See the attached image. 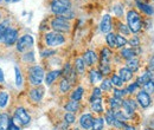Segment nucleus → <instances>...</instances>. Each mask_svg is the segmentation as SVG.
Masks as SVG:
<instances>
[{
  "instance_id": "3c124183",
  "label": "nucleus",
  "mask_w": 154,
  "mask_h": 130,
  "mask_svg": "<svg viewBox=\"0 0 154 130\" xmlns=\"http://www.w3.org/2000/svg\"><path fill=\"white\" fill-rule=\"evenodd\" d=\"M121 10H122V7H121V6H116V7H114V13H115L117 17H121V16H122Z\"/></svg>"
},
{
  "instance_id": "2f4dec72",
  "label": "nucleus",
  "mask_w": 154,
  "mask_h": 130,
  "mask_svg": "<svg viewBox=\"0 0 154 130\" xmlns=\"http://www.w3.org/2000/svg\"><path fill=\"white\" fill-rule=\"evenodd\" d=\"M114 119H115V111H113L110 109V110H108V111L106 112V121H107V123L109 125H113Z\"/></svg>"
},
{
  "instance_id": "412c9836",
  "label": "nucleus",
  "mask_w": 154,
  "mask_h": 130,
  "mask_svg": "<svg viewBox=\"0 0 154 130\" xmlns=\"http://www.w3.org/2000/svg\"><path fill=\"white\" fill-rule=\"evenodd\" d=\"M10 121L11 118L7 113H1L0 115V130H8Z\"/></svg>"
},
{
  "instance_id": "6e6552de",
  "label": "nucleus",
  "mask_w": 154,
  "mask_h": 130,
  "mask_svg": "<svg viewBox=\"0 0 154 130\" xmlns=\"http://www.w3.org/2000/svg\"><path fill=\"white\" fill-rule=\"evenodd\" d=\"M17 39H18V32H17V30H13V29H11V27H8L7 30H6V32H5V35H4V38H2V40H4V43L6 44V45H13L16 41H17Z\"/></svg>"
},
{
  "instance_id": "9d476101",
  "label": "nucleus",
  "mask_w": 154,
  "mask_h": 130,
  "mask_svg": "<svg viewBox=\"0 0 154 130\" xmlns=\"http://www.w3.org/2000/svg\"><path fill=\"white\" fill-rule=\"evenodd\" d=\"M14 119L17 122L21 123L23 125H27L31 121V117L29 116V113L25 111L24 108H18L17 111H16V116H14Z\"/></svg>"
},
{
  "instance_id": "a19ab883",
  "label": "nucleus",
  "mask_w": 154,
  "mask_h": 130,
  "mask_svg": "<svg viewBox=\"0 0 154 130\" xmlns=\"http://www.w3.org/2000/svg\"><path fill=\"white\" fill-rule=\"evenodd\" d=\"M119 31H120L121 33H123L125 36H128V35L131 33V30L128 29V26H127V25H123V24H120V25H119Z\"/></svg>"
},
{
  "instance_id": "4c0bfd02",
  "label": "nucleus",
  "mask_w": 154,
  "mask_h": 130,
  "mask_svg": "<svg viewBox=\"0 0 154 130\" xmlns=\"http://www.w3.org/2000/svg\"><path fill=\"white\" fill-rule=\"evenodd\" d=\"M64 122H65L66 124H72V123L75 122V116H74V113L66 112V113L64 115Z\"/></svg>"
},
{
  "instance_id": "39448f33",
  "label": "nucleus",
  "mask_w": 154,
  "mask_h": 130,
  "mask_svg": "<svg viewBox=\"0 0 154 130\" xmlns=\"http://www.w3.org/2000/svg\"><path fill=\"white\" fill-rule=\"evenodd\" d=\"M51 27L56 31V32H68L70 30V24L68 20H65L62 17H56L52 19L51 21Z\"/></svg>"
},
{
  "instance_id": "c756f323",
  "label": "nucleus",
  "mask_w": 154,
  "mask_h": 130,
  "mask_svg": "<svg viewBox=\"0 0 154 130\" xmlns=\"http://www.w3.org/2000/svg\"><path fill=\"white\" fill-rule=\"evenodd\" d=\"M110 83H112V85H114L116 88H121V86L123 85V80H122L117 74H113V76H112Z\"/></svg>"
},
{
  "instance_id": "bf43d9fd",
  "label": "nucleus",
  "mask_w": 154,
  "mask_h": 130,
  "mask_svg": "<svg viewBox=\"0 0 154 130\" xmlns=\"http://www.w3.org/2000/svg\"><path fill=\"white\" fill-rule=\"evenodd\" d=\"M75 130H78V129H75Z\"/></svg>"
},
{
  "instance_id": "6ab92c4d",
  "label": "nucleus",
  "mask_w": 154,
  "mask_h": 130,
  "mask_svg": "<svg viewBox=\"0 0 154 130\" xmlns=\"http://www.w3.org/2000/svg\"><path fill=\"white\" fill-rule=\"evenodd\" d=\"M127 68L132 71V72H136L140 68V60L137 58H132V59H128L127 60Z\"/></svg>"
},
{
  "instance_id": "f257e3e1",
  "label": "nucleus",
  "mask_w": 154,
  "mask_h": 130,
  "mask_svg": "<svg viewBox=\"0 0 154 130\" xmlns=\"http://www.w3.org/2000/svg\"><path fill=\"white\" fill-rule=\"evenodd\" d=\"M127 21H128V29L131 30V32L137 33L139 31H141V29H142V19H141L140 14L135 10L128 11Z\"/></svg>"
},
{
  "instance_id": "aec40b11",
  "label": "nucleus",
  "mask_w": 154,
  "mask_h": 130,
  "mask_svg": "<svg viewBox=\"0 0 154 130\" xmlns=\"http://www.w3.org/2000/svg\"><path fill=\"white\" fill-rule=\"evenodd\" d=\"M60 71L59 70H55V71H51V72H49V74H46V78H45V83L48 84V85H51L56 79H57L58 77L60 76Z\"/></svg>"
},
{
  "instance_id": "09e8293b",
  "label": "nucleus",
  "mask_w": 154,
  "mask_h": 130,
  "mask_svg": "<svg viewBox=\"0 0 154 130\" xmlns=\"http://www.w3.org/2000/svg\"><path fill=\"white\" fill-rule=\"evenodd\" d=\"M8 130H20V128L14 124V121L13 119H11L10 121V124H8Z\"/></svg>"
},
{
  "instance_id": "ddd939ff",
  "label": "nucleus",
  "mask_w": 154,
  "mask_h": 130,
  "mask_svg": "<svg viewBox=\"0 0 154 130\" xmlns=\"http://www.w3.org/2000/svg\"><path fill=\"white\" fill-rule=\"evenodd\" d=\"M100 29H101V31L103 33H108L112 30V18H110V16L106 14L102 18V21L100 24Z\"/></svg>"
},
{
  "instance_id": "13d9d810",
  "label": "nucleus",
  "mask_w": 154,
  "mask_h": 130,
  "mask_svg": "<svg viewBox=\"0 0 154 130\" xmlns=\"http://www.w3.org/2000/svg\"><path fill=\"white\" fill-rule=\"evenodd\" d=\"M1 1H2V0H0V2H1Z\"/></svg>"
},
{
  "instance_id": "f3484780",
  "label": "nucleus",
  "mask_w": 154,
  "mask_h": 130,
  "mask_svg": "<svg viewBox=\"0 0 154 130\" xmlns=\"http://www.w3.org/2000/svg\"><path fill=\"white\" fill-rule=\"evenodd\" d=\"M119 77L123 80V83H125V82H129V80L132 79V77H133V72H132L128 68H122V69L120 70Z\"/></svg>"
},
{
  "instance_id": "393cba45",
  "label": "nucleus",
  "mask_w": 154,
  "mask_h": 130,
  "mask_svg": "<svg viewBox=\"0 0 154 130\" xmlns=\"http://www.w3.org/2000/svg\"><path fill=\"white\" fill-rule=\"evenodd\" d=\"M75 70L79 74H84V70H85V64L83 62L82 58H77L76 62H75Z\"/></svg>"
},
{
  "instance_id": "a878e982",
  "label": "nucleus",
  "mask_w": 154,
  "mask_h": 130,
  "mask_svg": "<svg viewBox=\"0 0 154 130\" xmlns=\"http://www.w3.org/2000/svg\"><path fill=\"white\" fill-rule=\"evenodd\" d=\"M89 77H90V82L94 83V84L100 82V80H102V74L100 71H97V70H91L90 74H89Z\"/></svg>"
},
{
  "instance_id": "72a5a7b5",
  "label": "nucleus",
  "mask_w": 154,
  "mask_h": 130,
  "mask_svg": "<svg viewBox=\"0 0 154 130\" xmlns=\"http://www.w3.org/2000/svg\"><path fill=\"white\" fill-rule=\"evenodd\" d=\"M112 83H110V80L109 79H104V80H102V83H101V90H104V91H110L112 90Z\"/></svg>"
},
{
  "instance_id": "4468645a",
  "label": "nucleus",
  "mask_w": 154,
  "mask_h": 130,
  "mask_svg": "<svg viewBox=\"0 0 154 130\" xmlns=\"http://www.w3.org/2000/svg\"><path fill=\"white\" fill-rule=\"evenodd\" d=\"M43 95H44V90L42 88H35V89H32L30 91V98L33 102H39L42 99Z\"/></svg>"
},
{
  "instance_id": "5701e85b",
  "label": "nucleus",
  "mask_w": 154,
  "mask_h": 130,
  "mask_svg": "<svg viewBox=\"0 0 154 130\" xmlns=\"http://www.w3.org/2000/svg\"><path fill=\"white\" fill-rule=\"evenodd\" d=\"M110 58H112V52H110V50L107 49V47L102 49V51H101V63H102V64H109Z\"/></svg>"
},
{
  "instance_id": "b1692460",
  "label": "nucleus",
  "mask_w": 154,
  "mask_h": 130,
  "mask_svg": "<svg viewBox=\"0 0 154 130\" xmlns=\"http://www.w3.org/2000/svg\"><path fill=\"white\" fill-rule=\"evenodd\" d=\"M136 56V53H135V50L132 47V49H123L122 51H121V57L122 58H125V59H132V58H134Z\"/></svg>"
},
{
  "instance_id": "49530a36",
  "label": "nucleus",
  "mask_w": 154,
  "mask_h": 130,
  "mask_svg": "<svg viewBox=\"0 0 154 130\" xmlns=\"http://www.w3.org/2000/svg\"><path fill=\"white\" fill-rule=\"evenodd\" d=\"M102 92H101V89L100 88H95L94 91H93V98H101Z\"/></svg>"
},
{
  "instance_id": "79ce46f5",
  "label": "nucleus",
  "mask_w": 154,
  "mask_h": 130,
  "mask_svg": "<svg viewBox=\"0 0 154 130\" xmlns=\"http://www.w3.org/2000/svg\"><path fill=\"white\" fill-rule=\"evenodd\" d=\"M7 29H8V26H7V21L0 24V40L4 38V35H5V32H6Z\"/></svg>"
},
{
  "instance_id": "bb28decb",
  "label": "nucleus",
  "mask_w": 154,
  "mask_h": 130,
  "mask_svg": "<svg viewBox=\"0 0 154 130\" xmlns=\"http://www.w3.org/2000/svg\"><path fill=\"white\" fill-rule=\"evenodd\" d=\"M70 86H71V83H70L66 78H63V79L60 80V83H59V90L63 93L69 91V90H70Z\"/></svg>"
},
{
  "instance_id": "dca6fc26",
  "label": "nucleus",
  "mask_w": 154,
  "mask_h": 130,
  "mask_svg": "<svg viewBox=\"0 0 154 130\" xmlns=\"http://www.w3.org/2000/svg\"><path fill=\"white\" fill-rule=\"evenodd\" d=\"M91 110L97 112V113L103 112L102 99H101V98H91Z\"/></svg>"
},
{
  "instance_id": "f704fd0d",
  "label": "nucleus",
  "mask_w": 154,
  "mask_h": 130,
  "mask_svg": "<svg viewBox=\"0 0 154 130\" xmlns=\"http://www.w3.org/2000/svg\"><path fill=\"white\" fill-rule=\"evenodd\" d=\"M102 128H103V119L95 118L93 122V130H102Z\"/></svg>"
},
{
  "instance_id": "7ed1b4c3",
  "label": "nucleus",
  "mask_w": 154,
  "mask_h": 130,
  "mask_svg": "<svg viewBox=\"0 0 154 130\" xmlns=\"http://www.w3.org/2000/svg\"><path fill=\"white\" fill-rule=\"evenodd\" d=\"M43 77H44V71L40 66H32L29 69V79H30V83L32 85H37L39 86L42 80H43Z\"/></svg>"
},
{
  "instance_id": "4d7b16f0",
  "label": "nucleus",
  "mask_w": 154,
  "mask_h": 130,
  "mask_svg": "<svg viewBox=\"0 0 154 130\" xmlns=\"http://www.w3.org/2000/svg\"><path fill=\"white\" fill-rule=\"evenodd\" d=\"M146 130H151V129H146Z\"/></svg>"
},
{
  "instance_id": "423d86ee",
  "label": "nucleus",
  "mask_w": 154,
  "mask_h": 130,
  "mask_svg": "<svg viewBox=\"0 0 154 130\" xmlns=\"http://www.w3.org/2000/svg\"><path fill=\"white\" fill-rule=\"evenodd\" d=\"M32 45H33V38L29 35H25L17 41V50L19 52H24V51L29 50Z\"/></svg>"
},
{
  "instance_id": "0eeeda50",
  "label": "nucleus",
  "mask_w": 154,
  "mask_h": 130,
  "mask_svg": "<svg viewBox=\"0 0 154 130\" xmlns=\"http://www.w3.org/2000/svg\"><path fill=\"white\" fill-rule=\"evenodd\" d=\"M136 101H137L139 105H140L141 108H143V109L148 108V107L151 105V103H152L151 96L147 92H145L143 90H141V91L137 92V95H136Z\"/></svg>"
},
{
  "instance_id": "a211bd4d",
  "label": "nucleus",
  "mask_w": 154,
  "mask_h": 130,
  "mask_svg": "<svg viewBox=\"0 0 154 130\" xmlns=\"http://www.w3.org/2000/svg\"><path fill=\"white\" fill-rule=\"evenodd\" d=\"M136 4H137V6H139V8L143 12V13H146V14H148V16H152L154 13L153 8H152V6H149L148 4H146V2H141L140 0H136Z\"/></svg>"
},
{
  "instance_id": "ea45409f",
  "label": "nucleus",
  "mask_w": 154,
  "mask_h": 130,
  "mask_svg": "<svg viewBox=\"0 0 154 130\" xmlns=\"http://www.w3.org/2000/svg\"><path fill=\"white\" fill-rule=\"evenodd\" d=\"M100 72L103 74H110V66H109V64H102L101 63V65H100Z\"/></svg>"
},
{
  "instance_id": "c9c22d12",
  "label": "nucleus",
  "mask_w": 154,
  "mask_h": 130,
  "mask_svg": "<svg viewBox=\"0 0 154 130\" xmlns=\"http://www.w3.org/2000/svg\"><path fill=\"white\" fill-rule=\"evenodd\" d=\"M127 43H128V41H127V39H126V38L122 37V36L116 35V47H123Z\"/></svg>"
},
{
  "instance_id": "864d4df0",
  "label": "nucleus",
  "mask_w": 154,
  "mask_h": 130,
  "mask_svg": "<svg viewBox=\"0 0 154 130\" xmlns=\"http://www.w3.org/2000/svg\"><path fill=\"white\" fill-rule=\"evenodd\" d=\"M122 129H123V130H136L133 125H127V124H125Z\"/></svg>"
},
{
  "instance_id": "1a4fd4ad",
  "label": "nucleus",
  "mask_w": 154,
  "mask_h": 130,
  "mask_svg": "<svg viewBox=\"0 0 154 130\" xmlns=\"http://www.w3.org/2000/svg\"><path fill=\"white\" fill-rule=\"evenodd\" d=\"M122 107H123V115L126 117H129V116H133L134 111L136 110V102L133 101V99H126L122 102Z\"/></svg>"
},
{
  "instance_id": "2eb2a0df",
  "label": "nucleus",
  "mask_w": 154,
  "mask_h": 130,
  "mask_svg": "<svg viewBox=\"0 0 154 130\" xmlns=\"http://www.w3.org/2000/svg\"><path fill=\"white\" fill-rule=\"evenodd\" d=\"M151 79H152V72H149V71L147 70L142 76H140V77L137 78V80H136L135 83L137 84V86H143V85H145L147 82H149Z\"/></svg>"
},
{
  "instance_id": "f03ea898",
  "label": "nucleus",
  "mask_w": 154,
  "mask_h": 130,
  "mask_svg": "<svg viewBox=\"0 0 154 130\" xmlns=\"http://www.w3.org/2000/svg\"><path fill=\"white\" fill-rule=\"evenodd\" d=\"M70 8H71L70 0H54L51 4V11L57 16H62Z\"/></svg>"
},
{
  "instance_id": "c85d7f7f",
  "label": "nucleus",
  "mask_w": 154,
  "mask_h": 130,
  "mask_svg": "<svg viewBox=\"0 0 154 130\" xmlns=\"http://www.w3.org/2000/svg\"><path fill=\"white\" fill-rule=\"evenodd\" d=\"M122 99H120V98H116V97H113L112 99H110V107H112V110H117L119 108H121L122 107Z\"/></svg>"
},
{
  "instance_id": "a18cd8bd",
  "label": "nucleus",
  "mask_w": 154,
  "mask_h": 130,
  "mask_svg": "<svg viewBox=\"0 0 154 130\" xmlns=\"http://www.w3.org/2000/svg\"><path fill=\"white\" fill-rule=\"evenodd\" d=\"M137 88H139V86H137V84H136V83H133V84H131V85L127 88L126 92H127V93H133L135 90L137 89Z\"/></svg>"
},
{
  "instance_id": "cd10ccee",
  "label": "nucleus",
  "mask_w": 154,
  "mask_h": 130,
  "mask_svg": "<svg viewBox=\"0 0 154 130\" xmlns=\"http://www.w3.org/2000/svg\"><path fill=\"white\" fill-rule=\"evenodd\" d=\"M83 92H84V89L82 88V86H78L76 90L72 92L71 95V98L74 99V101H81V98H82V96H83Z\"/></svg>"
},
{
  "instance_id": "e433bc0d",
  "label": "nucleus",
  "mask_w": 154,
  "mask_h": 130,
  "mask_svg": "<svg viewBox=\"0 0 154 130\" xmlns=\"http://www.w3.org/2000/svg\"><path fill=\"white\" fill-rule=\"evenodd\" d=\"M7 101H8V95H7V92H5V91L0 92V108H4L7 104Z\"/></svg>"
},
{
  "instance_id": "20e7f679",
  "label": "nucleus",
  "mask_w": 154,
  "mask_h": 130,
  "mask_svg": "<svg viewBox=\"0 0 154 130\" xmlns=\"http://www.w3.org/2000/svg\"><path fill=\"white\" fill-rule=\"evenodd\" d=\"M65 41V38L59 32H49L45 35V43L48 46H59Z\"/></svg>"
},
{
  "instance_id": "c03bdc74",
  "label": "nucleus",
  "mask_w": 154,
  "mask_h": 130,
  "mask_svg": "<svg viewBox=\"0 0 154 130\" xmlns=\"http://www.w3.org/2000/svg\"><path fill=\"white\" fill-rule=\"evenodd\" d=\"M126 93H127L126 92V90H119V89H115V90H114V97L122 99V97H125Z\"/></svg>"
},
{
  "instance_id": "6e6d98bb",
  "label": "nucleus",
  "mask_w": 154,
  "mask_h": 130,
  "mask_svg": "<svg viewBox=\"0 0 154 130\" xmlns=\"http://www.w3.org/2000/svg\"><path fill=\"white\" fill-rule=\"evenodd\" d=\"M7 2H11V1H17V0H6Z\"/></svg>"
},
{
  "instance_id": "de8ad7c7",
  "label": "nucleus",
  "mask_w": 154,
  "mask_h": 130,
  "mask_svg": "<svg viewBox=\"0 0 154 130\" xmlns=\"http://www.w3.org/2000/svg\"><path fill=\"white\" fill-rule=\"evenodd\" d=\"M148 71L153 72L154 71V56L148 60Z\"/></svg>"
},
{
  "instance_id": "473e14b6",
  "label": "nucleus",
  "mask_w": 154,
  "mask_h": 130,
  "mask_svg": "<svg viewBox=\"0 0 154 130\" xmlns=\"http://www.w3.org/2000/svg\"><path fill=\"white\" fill-rule=\"evenodd\" d=\"M142 88H143V91H145V92H147L148 95L154 93V82L151 79V80H149V82H147Z\"/></svg>"
},
{
  "instance_id": "5fc2aeb1",
  "label": "nucleus",
  "mask_w": 154,
  "mask_h": 130,
  "mask_svg": "<svg viewBox=\"0 0 154 130\" xmlns=\"http://www.w3.org/2000/svg\"><path fill=\"white\" fill-rule=\"evenodd\" d=\"M2 80H4V74H2V71L0 69V82H2Z\"/></svg>"
},
{
  "instance_id": "7c9ffc66",
  "label": "nucleus",
  "mask_w": 154,
  "mask_h": 130,
  "mask_svg": "<svg viewBox=\"0 0 154 130\" xmlns=\"http://www.w3.org/2000/svg\"><path fill=\"white\" fill-rule=\"evenodd\" d=\"M106 40H107V44H108L110 47H116V35L115 33H108L107 37H106Z\"/></svg>"
},
{
  "instance_id": "37998d69",
  "label": "nucleus",
  "mask_w": 154,
  "mask_h": 130,
  "mask_svg": "<svg viewBox=\"0 0 154 130\" xmlns=\"http://www.w3.org/2000/svg\"><path fill=\"white\" fill-rule=\"evenodd\" d=\"M128 43L132 45V47H139L140 46V40H139V38L135 37V36L133 38H131L128 40Z\"/></svg>"
},
{
  "instance_id": "603ef678",
  "label": "nucleus",
  "mask_w": 154,
  "mask_h": 130,
  "mask_svg": "<svg viewBox=\"0 0 154 130\" xmlns=\"http://www.w3.org/2000/svg\"><path fill=\"white\" fill-rule=\"evenodd\" d=\"M51 53H55V51H50V50H48V51H44V52L42 53V56L46 57V56H50Z\"/></svg>"
},
{
  "instance_id": "9b49d317",
  "label": "nucleus",
  "mask_w": 154,
  "mask_h": 130,
  "mask_svg": "<svg viewBox=\"0 0 154 130\" xmlns=\"http://www.w3.org/2000/svg\"><path fill=\"white\" fill-rule=\"evenodd\" d=\"M93 122H94V118L90 113H84L79 118V124L83 129L85 130H89L93 128Z\"/></svg>"
},
{
  "instance_id": "8fccbe9b",
  "label": "nucleus",
  "mask_w": 154,
  "mask_h": 130,
  "mask_svg": "<svg viewBox=\"0 0 154 130\" xmlns=\"http://www.w3.org/2000/svg\"><path fill=\"white\" fill-rule=\"evenodd\" d=\"M24 59H25L26 62H33V60H35L33 53H32V52H30V53H26V55L24 56Z\"/></svg>"
},
{
  "instance_id": "58836bf2",
  "label": "nucleus",
  "mask_w": 154,
  "mask_h": 130,
  "mask_svg": "<svg viewBox=\"0 0 154 130\" xmlns=\"http://www.w3.org/2000/svg\"><path fill=\"white\" fill-rule=\"evenodd\" d=\"M14 71H16V84L20 86L21 85V83H23V78H21V72H20L19 68L18 66H16L14 68Z\"/></svg>"
},
{
  "instance_id": "f8f14e48",
  "label": "nucleus",
  "mask_w": 154,
  "mask_h": 130,
  "mask_svg": "<svg viewBox=\"0 0 154 130\" xmlns=\"http://www.w3.org/2000/svg\"><path fill=\"white\" fill-rule=\"evenodd\" d=\"M82 59H83V62H84V64H85L87 66H93L97 62L96 52L89 50V51H87V52L83 55V58H82Z\"/></svg>"
},
{
  "instance_id": "4be33fe9",
  "label": "nucleus",
  "mask_w": 154,
  "mask_h": 130,
  "mask_svg": "<svg viewBox=\"0 0 154 130\" xmlns=\"http://www.w3.org/2000/svg\"><path fill=\"white\" fill-rule=\"evenodd\" d=\"M64 109L66 110V111H69V112H76L79 110V102H77V101H70L69 103H66L65 104V107H64Z\"/></svg>"
}]
</instances>
